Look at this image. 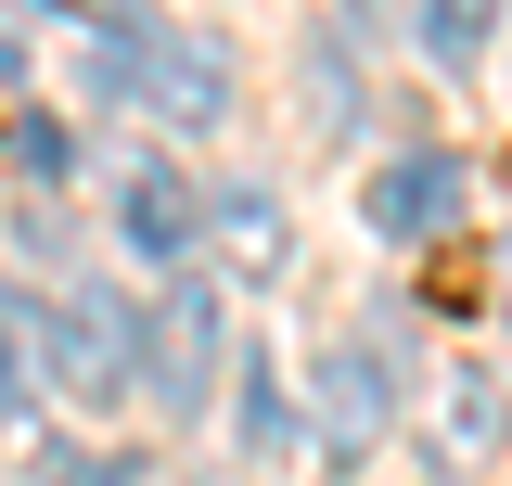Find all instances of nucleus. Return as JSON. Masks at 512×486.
Wrapping results in <instances>:
<instances>
[{
    "mask_svg": "<svg viewBox=\"0 0 512 486\" xmlns=\"http://www.w3.org/2000/svg\"><path fill=\"white\" fill-rule=\"evenodd\" d=\"M231 410H244V423H231L244 448H282V435H295V423H282V384H269V359H256L244 384H231Z\"/></svg>",
    "mask_w": 512,
    "mask_h": 486,
    "instance_id": "8",
    "label": "nucleus"
},
{
    "mask_svg": "<svg viewBox=\"0 0 512 486\" xmlns=\"http://www.w3.org/2000/svg\"><path fill=\"white\" fill-rule=\"evenodd\" d=\"M116 231L141 243L154 269H167V256H180V243H192V192H180V167H154V154H141V167H128V180H116Z\"/></svg>",
    "mask_w": 512,
    "mask_h": 486,
    "instance_id": "5",
    "label": "nucleus"
},
{
    "mask_svg": "<svg viewBox=\"0 0 512 486\" xmlns=\"http://www.w3.org/2000/svg\"><path fill=\"white\" fill-rule=\"evenodd\" d=\"M320 423L346 435V448L384 423V359H372V346H333V359H320Z\"/></svg>",
    "mask_w": 512,
    "mask_h": 486,
    "instance_id": "6",
    "label": "nucleus"
},
{
    "mask_svg": "<svg viewBox=\"0 0 512 486\" xmlns=\"http://www.w3.org/2000/svg\"><path fill=\"white\" fill-rule=\"evenodd\" d=\"M0 435H26V307L0 295Z\"/></svg>",
    "mask_w": 512,
    "mask_h": 486,
    "instance_id": "9",
    "label": "nucleus"
},
{
    "mask_svg": "<svg viewBox=\"0 0 512 486\" xmlns=\"http://www.w3.org/2000/svg\"><path fill=\"white\" fill-rule=\"evenodd\" d=\"M218 333H231V320H218V295H205V282H180V295H167V320H154V410H205V371H218Z\"/></svg>",
    "mask_w": 512,
    "mask_h": 486,
    "instance_id": "4",
    "label": "nucleus"
},
{
    "mask_svg": "<svg viewBox=\"0 0 512 486\" xmlns=\"http://www.w3.org/2000/svg\"><path fill=\"white\" fill-rule=\"evenodd\" d=\"M218 218H231V243H244V256H282V231H269V192H218Z\"/></svg>",
    "mask_w": 512,
    "mask_h": 486,
    "instance_id": "12",
    "label": "nucleus"
},
{
    "mask_svg": "<svg viewBox=\"0 0 512 486\" xmlns=\"http://www.w3.org/2000/svg\"><path fill=\"white\" fill-rule=\"evenodd\" d=\"M90 77H103L116 103H154L167 128H218L231 116V64L205 52L192 26H167V13H116V26L90 39Z\"/></svg>",
    "mask_w": 512,
    "mask_h": 486,
    "instance_id": "1",
    "label": "nucleus"
},
{
    "mask_svg": "<svg viewBox=\"0 0 512 486\" xmlns=\"http://www.w3.org/2000/svg\"><path fill=\"white\" fill-rule=\"evenodd\" d=\"M346 13H372V0H346Z\"/></svg>",
    "mask_w": 512,
    "mask_h": 486,
    "instance_id": "13",
    "label": "nucleus"
},
{
    "mask_svg": "<svg viewBox=\"0 0 512 486\" xmlns=\"http://www.w3.org/2000/svg\"><path fill=\"white\" fill-rule=\"evenodd\" d=\"M487 26H500V0H423V52H436V64H474Z\"/></svg>",
    "mask_w": 512,
    "mask_h": 486,
    "instance_id": "7",
    "label": "nucleus"
},
{
    "mask_svg": "<svg viewBox=\"0 0 512 486\" xmlns=\"http://www.w3.org/2000/svg\"><path fill=\"white\" fill-rule=\"evenodd\" d=\"M39 359H52V384L77 410H116L128 371H141V320H128L116 295H64L52 320H39Z\"/></svg>",
    "mask_w": 512,
    "mask_h": 486,
    "instance_id": "2",
    "label": "nucleus"
},
{
    "mask_svg": "<svg viewBox=\"0 0 512 486\" xmlns=\"http://www.w3.org/2000/svg\"><path fill=\"white\" fill-rule=\"evenodd\" d=\"M13 167H26V180H64V167H77V141H64L52 116H26V128H13Z\"/></svg>",
    "mask_w": 512,
    "mask_h": 486,
    "instance_id": "11",
    "label": "nucleus"
},
{
    "mask_svg": "<svg viewBox=\"0 0 512 486\" xmlns=\"http://www.w3.org/2000/svg\"><path fill=\"white\" fill-rule=\"evenodd\" d=\"M359 218H372L384 243H436V231H461V154H397V167L359 192Z\"/></svg>",
    "mask_w": 512,
    "mask_h": 486,
    "instance_id": "3",
    "label": "nucleus"
},
{
    "mask_svg": "<svg viewBox=\"0 0 512 486\" xmlns=\"http://www.w3.org/2000/svg\"><path fill=\"white\" fill-rule=\"evenodd\" d=\"M500 435V384H448V448H487Z\"/></svg>",
    "mask_w": 512,
    "mask_h": 486,
    "instance_id": "10",
    "label": "nucleus"
}]
</instances>
